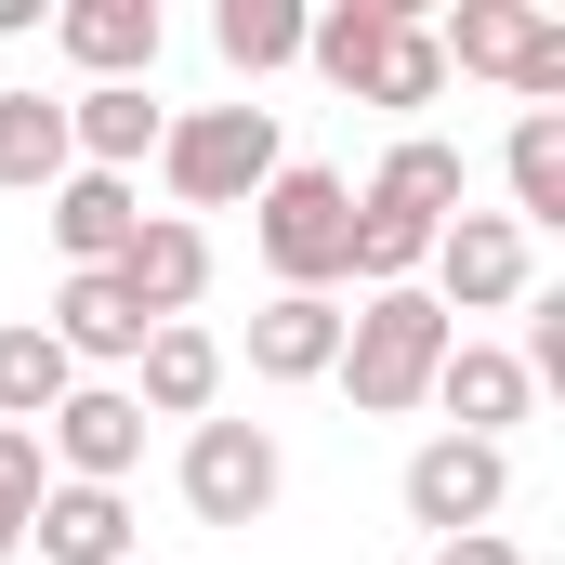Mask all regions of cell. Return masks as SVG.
<instances>
[{"label": "cell", "instance_id": "8992f818", "mask_svg": "<svg viewBox=\"0 0 565 565\" xmlns=\"http://www.w3.org/2000/svg\"><path fill=\"white\" fill-rule=\"evenodd\" d=\"M500 500H513V447H487V434H434V447H408V526L473 540V526H500Z\"/></svg>", "mask_w": 565, "mask_h": 565}, {"label": "cell", "instance_id": "277c9868", "mask_svg": "<svg viewBox=\"0 0 565 565\" xmlns=\"http://www.w3.org/2000/svg\"><path fill=\"white\" fill-rule=\"evenodd\" d=\"M422 277H434V302H447V329H460V316H500V302H526V277H540V237H526L513 211H447Z\"/></svg>", "mask_w": 565, "mask_h": 565}, {"label": "cell", "instance_id": "5b68a950", "mask_svg": "<svg viewBox=\"0 0 565 565\" xmlns=\"http://www.w3.org/2000/svg\"><path fill=\"white\" fill-rule=\"evenodd\" d=\"M277 487H289V460L264 422H184V513L198 526H264Z\"/></svg>", "mask_w": 565, "mask_h": 565}, {"label": "cell", "instance_id": "44dd1931", "mask_svg": "<svg viewBox=\"0 0 565 565\" xmlns=\"http://www.w3.org/2000/svg\"><path fill=\"white\" fill-rule=\"evenodd\" d=\"M79 158H66V106H40V93H0V184L13 198H53Z\"/></svg>", "mask_w": 565, "mask_h": 565}, {"label": "cell", "instance_id": "2e32d148", "mask_svg": "<svg viewBox=\"0 0 565 565\" xmlns=\"http://www.w3.org/2000/svg\"><path fill=\"white\" fill-rule=\"evenodd\" d=\"M250 369H264V382H329V369H342V302H329V289H277V302L250 316Z\"/></svg>", "mask_w": 565, "mask_h": 565}, {"label": "cell", "instance_id": "d6986e66", "mask_svg": "<svg viewBox=\"0 0 565 565\" xmlns=\"http://www.w3.org/2000/svg\"><path fill=\"white\" fill-rule=\"evenodd\" d=\"M66 395H79L66 342H53L40 316H13V329H0V422H13V434H40L53 408H66Z\"/></svg>", "mask_w": 565, "mask_h": 565}, {"label": "cell", "instance_id": "ba28073f", "mask_svg": "<svg viewBox=\"0 0 565 565\" xmlns=\"http://www.w3.org/2000/svg\"><path fill=\"white\" fill-rule=\"evenodd\" d=\"M106 277L132 289V316H145V329L198 316V289H211V224H184V211H145V224H132V250H119Z\"/></svg>", "mask_w": 565, "mask_h": 565}, {"label": "cell", "instance_id": "5bb4252c", "mask_svg": "<svg viewBox=\"0 0 565 565\" xmlns=\"http://www.w3.org/2000/svg\"><path fill=\"white\" fill-rule=\"evenodd\" d=\"M26 553L40 565H132V500L119 487H40Z\"/></svg>", "mask_w": 565, "mask_h": 565}, {"label": "cell", "instance_id": "52a82bcc", "mask_svg": "<svg viewBox=\"0 0 565 565\" xmlns=\"http://www.w3.org/2000/svg\"><path fill=\"white\" fill-rule=\"evenodd\" d=\"M40 460H53V487H132V460H145L132 382H79V395L40 422Z\"/></svg>", "mask_w": 565, "mask_h": 565}, {"label": "cell", "instance_id": "7a4b0ae2", "mask_svg": "<svg viewBox=\"0 0 565 565\" xmlns=\"http://www.w3.org/2000/svg\"><path fill=\"white\" fill-rule=\"evenodd\" d=\"M277 106H184L171 132H158V184H171V211L198 224V211H237V198H264L277 184Z\"/></svg>", "mask_w": 565, "mask_h": 565}, {"label": "cell", "instance_id": "603a6c76", "mask_svg": "<svg viewBox=\"0 0 565 565\" xmlns=\"http://www.w3.org/2000/svg\"><path fill=\"white\" fill-rule=\"evenodd\" d=\"M355 106H395V119H422V106H447V53H434V13L382 40V66H369V93H355Z\"/></svg>", "mask_w": 565, "mask_h": 565}, {"label": "cell", "instance_id": "484cf974", "mask_svg": "<svg viewBox=\"0 0 565 565\" xmlns=\"http://www.w3.org/2000/svg\"><path fill=\"white\" fill-rule=\"evenodd\" d=\"M132 565H145V553H132Z\"/></svg>", "mask_w": 565, "mask_h": 565}, {"label": "cell", "instance_id": "cb8c5ba5", "mask_svg": "<svg viewBox=\"0 0 565 565\" xmlns=\"http://www.w3.org/2000/svg\"><path fill=\"white\" fill-rule=\"evenodd\" d=\"M40 487H53V460H40V434L0 422V565L26 553V513H40Z\"/></svg>", "mask_w": 565, "mask_h": 565}, {"label": "cell", "instance_id": "9c48e42d", "mask_svg": "<svg viewBox=\"0 0 565 565\" xmlns=\"http://www.w3.org/2000/svg\"><path fill=\"white\" fill-rule=\"evenodd\" d=\"M132 408H145V422H211V408H224V342H211L198 316L145 329V355H132Z\"/></svg>", "mask_w": 565, "mask_h": 565}, {"label": "cell", "instance_id": "e0dca14e", "mask_svg": "<svg viewBox=\"0 0 565 565\" xmlns=\"http://www.w3.org/2000/svg\"><path fill=\"white\" fill-rule=\"evenodd\" d=\"M40 329L66 342V369H132V355H145V316H132V289H119V277H66Z\"/></svg>", "mask_w": 565, "mask_h": 565}, {"label": "cell", "instance_id": "d4e9b609", "mask_svg": "<svg viewBox=\"0 0 565 565\" xmlns=\"http://www.w3.org/2000/svg\"><path fill=\"white\" fill-rule=\"evenodd\" d=\"M434 565H526V553H513L500 526H473V540H434Z\"/></svg>", "mask_w": 565, "mask_h": 565}, {"label": "cell", "instance_id": "ac0fdd59", "mask_svg": "<svg viewBox=\"0 0 565 565\" xmlns=\"http://www.w3.org/2000/svg\"><path fill=\"white\" fill-rule=\"evenodd\" d=\"M540 26H553V13H526V0H460V13L434 26V53H447V79H500V93H513V66L540 53Z\"/></svg>", "mask_w": 565, "mask_h": 565}, {"label": "cell", "instance_id": "4fadbf2b", "mask_svg": "<svg viewBox=\"0 0 565 565\" xmlns=\"http://www.w3.org/2000/svg\"><path fill=\"white\" fill-rule=\"evenodd\" d=\"M53 40H66V66H79L93 93H106V79H158V0H66Z\"/></svg>", "mask_w": 565, "mask_h": 565}, {"label": "cell", "instance_id": "3957f363", "mask_svg": "<svg viewBox=\"0 0 565 565\" xmlns=\"http://www.w3.org/2000/svg\"><path fill=\"white\" fill-rule=\"evenodd\" d=\"M342 237H355V184L316 158H277V184L250 198V250L277 264V289H342Z\"/></svg>", "mask_w": 565, "mask_h": 565}, {"label": "cell", "instance_id": "7402d4cb", "mask_svg": "<svg viewBox=\"0 0 565 565\" xmlns=\"http://www.w3.org/2000/svg\"><path fill=\"white\" fill-rule=\"evenodd\" d=\"M211 40H224L237 79H277V66H302V0H224Z\"/></svg>", "mask_w": 565, "mask_h": 565}, {"label": "cell", "instance_id": "9a60e30c", "mask_svg": "<svg viewBox=\"0 0 565 565\" xmlns=\"http://www.w3.org/2000/svg\"><path fill=\"white\" fill-rule=\"evenodd\" d=\"M422 408H447V434H487V447H500V434L526 422V369H513L500 342H447V369H434Z\"/></svg>", "mask_w": 565, "mask_h": 565}, {"label": "cell", "instance_id": "30bf717a", "mask_svg": "<svg viewBox=\"0 0 565 565\" xmlns=\"http://www.w3.org/2000/svg\"><path fill=\"white\" fill-rule=\"evenodd\" d=\"M369 211H395V224H447V211H473V158L447 132H395L382 145V171H369Z\"/></svg>", "mask_w": 565, "mask_h": 565}, {"label": "cell", "instance_id": "8fae6325", "mask_svg": "<svg viewBox=\"0 0 565 565\" xmlns=\"http://www.w3.org/2000/svg\"><path fill=\"white\" fill-rule=\"evenodd\" d=\"M40 224H53V250H66V277H106V264L132 250L145 198H132V184H119V171H66V184L40 198Z\"/></svg>", "mask_w": 565, "mask_h": 565}, {"label": "cell", "instance_id": "ffe728a7", "mask_svg": "<svg viewBox=\"0 0 565 565\" xmlns=\"http://www.w3.org/2000/svg\"><path fill=\"white\" fill-rule=\"evenodd\" d=\"M500 171H513V224H526V237L565 224V106H526L513 145H500Z\"/></svg>", "mask_w": 565, "mask_h": 565}, {"label": "cell", "instance_id": "6da1fadb", "mask_svg": "<svg viewBox=\"0 0 565 565\" xmlns=\"http://www.w3.org/2000/svg\"><path fill=\"white\" fill-rule=\"evenodd\" d=\"M447 302L434 289H355V316H342V395H355V422H408L434 395V369H447Z\"/></svg>", "mask_w": 565, "mask_h": 565}, {"label": "cell", "instance_id": "7c38bea8", "mask_svg": "<svg viewBox=\"0 0 565 565\" xmlns=\"http://www.w3.org/2000/svg\"><path fill=\"white\" fill-rule=\"evenodd\" d=\"M158 132H171V106H158L145 79H106V93L66 106V158H79V171H119V184L158 158Z\"/></svg>", "mask_w": 565, "mask_h": 565}]
</instances>
